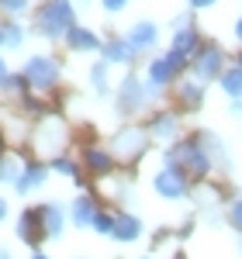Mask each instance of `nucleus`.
I'll return each mask as SVG.
<instances>
[{
	"label": "nucleus",
	"mask_w": 242,
	"mask_h": 259,
	"mask_svg": "<svg viewBox=\"0 0 242 259\" xmlns=\"http://www.w3.org/2000/svg\"><path fill=\"white\" fill-rule=\"evenodd\" d=\"M73 24H76V7H73V0H42L38 7H35V24H31V31L42 35V38H49V41H59Z\"/></svg>",
	"instance_id": "1"
},
{
	"label": "nucleus",
	"mask_w": 242,
	"mask_h": 259,
	"mask_svg": "<svg viewBox=\"0 0 242 259\" xmlns=\"http://www.w3.org/2000/svg\"><path fill=\"white\" fill-rule=\"evenodd\" d=\"M66 142H69V124L59 114H42V121L35 124V135H31V152L49 162L66 152Z\"/></svg>",
	"instance_id": "2"
},
{
	"label": "nucleus",
	"mask_w": 242,
	"mask_h": 259,
	"mask_svg": "<svg viewBox=\"0 0 242 259\" xmlns=\"http://www.w3.org/2000/svg\"><path fill=\"white\" fill-rule=\"evenodd\" d=\"M166 166H177L187 177H197V180H204L215 169L211 159H208V152H204V145L197 142V135H194V139H177L173 142V145L166 149Z\"/></svg>",
	"instance_id": "3"
},
{
	"label": "nucleus",
	"mask_w": 242,
	"mask_h": 259,
	"mask_svg": "<svg viewBox=\"0 0 242 259\" xmlns=\"http://www.w3.org/2000/svg\"><path fill=\"white\" fill-rule=\"evenodd\" d=\"M21 76H24L31 94H52L62 80V66H59L56 56H28Z\"/></svg>",
	"instance_id": "4"
},
{
	"label": "nucleus",
	"mask_w": 242,
	"mask_h": 259,
	"mask_svg": "<svg viewBox=\"0 0 242 259\" xmlns=\"http://www.w3.org/2000/svg\"><path fill=\"white\" fill-rule=\"evenodd\" d=\"M149 107V94H145V80H142L139 73H128V76H121L118 90H114V111H118L121 118H128V114H139Z\"/></svg>",
	"instance_id": "5"
},
{
	"label": "nucleus",
	"mask_w": 242,
	"mask_h": 259,
	"mask_svg": "<svg viewBox=\"0 0 242 259\" xmlns=\"http://www.w3.org/2000/svg\"><path fill=\"white\" fill-rule=\"evenodd\" d=\"M145 149H149V132L139 128V124H128V128H121L114 132V139H111V156L118 162H135L145 156Z\"/></svg>",
	"instance_id": "6"
},
{
	"label": "nucleus",
	"mask_w": 242,
	"mask_h": 259,
	"mask_svg": "<svg viewBox=\"0 0 242 259\" xmlns=\"http://www.w3.org/2000/svg\"><path fill=\"white\" fill-rule=\"evenodd\" d=\"M187 73H190L194 80H201L204 87H208L211 80H218V76L225 73V49H218V45H201V49L190 56Z\"/></svg>",
	"instance_id": "7"
},
{
	"label": "nucleus",
	"mask_w": 242,
	"mask_h": 259,
	"mask_svg": "<svg viewBox=\"0 0 242 259\" xmlns=\"http://www.w3.org/2000/svg\"><path fill=\"white\" fill-rule=\"evenodd\" d=\"M152 190L166 200H183L190 194V177L177 166H163L159 173H152Z\"/></svg>",
	"instance_id": "8"
},
{
	"label": "nucleus",
	"mask_w": 242,
	"mask_h": 259,
	"mask_svg": "<svg viewBox=\"0 0 242 259\" xmlns=\"http://www.w3.org/2000/svg\"><path fill=\"white\" fill-rule=\"evenodd\" d=\"M80 166L90 173V177H111L114 173V166H118V159L111 156V149H104V145H83L80 149Z\"/></svg>",
	"instance_id": "9"
},
{
	"label": "nucleus",
	"mask_w": 242,
	"mask_h": 259,
	"mask_svg": "<svg viewBox=\"0 0 242 259\" xmlns=\"http://www.w3.org/2000/svg\"><path fill=\"white\" fill-rule=\"evenodd\" d=\"M49 183V162L45 159H24V169H21L18 183H14V194L21 197H28V194H35Z\"/></svg>",
	"instance_id": "10"
},
{
	"label": "nucleus",
	"mask_w": 242,
	"mask_h": 259,
	"mask_svg": "<svg viewBox=\"0 0 242 259\" xmlns=\"http://www.w3.org/2000/svg\"><path fill=\"white\" fill-rule=\"evenodd\" d=\"M145 132H149V139H156V142H177L180 139V114L177 111H152Z\"/></svg>",
	"instance_id": "11"
},
{
	"label": "nucleus",
	"mask_w": 242,
	"mask_h": 259,
	"mask_svg": "<svg viewBox=\"0 0 242 259\" xmlns=\"http://www.w3.org/2000/svg\"><path fill=\"white\" fill-rule=\"evenodd\" d=\"M38 214H42V232H45V239H62V232H66V225H69V211L62 207L59 200L38 204Z\"/></svg>",
	"instance_id": "12"
},
{
	"label": "nucleus",
	"mask_w": 242,
	"mask_h": 259,
	"mask_svg": "<svg viewBox=\"0 0 242 259\" xmlns=\"http://www.w3.org/2000/svg\"><path fill=\"white\" fill-rule=\"evenodd\" d=\"M14 235H18L24 245H42L45 242V232H42V214H38V207H24L18 214V225H14Z\"/></svg>",
	"instance_id": "13"
},
{
	"label": "nucleus",
	"mask_w": 242,
	"mask_h": 259,
	"mask_svg": "<svg viewBox=\"0 0 242 259\" xmlns=\"http://www.w3.org/2000/svg\"><path fill=\"white\" fill-rule=\"evenodd\" d=\"M125 38H128V45H132L139 56H145V52H149V49H156V41H159V24L142 18V21H135V24L128 28V35H125Z\"/></svg>",
	"instance_id": "14"
},
{
	"label": "nucleus",
	"mask_w": 242,
	"mask_h": 259,
	"mask_svg": "<svg viewBox=\"0 0 242 259\" xmlns=\"http://www.w3.org/2000/svg\"><path fill=\"white\" fill-rule=\"evenodd\" d=\"M62 41H66L69 52H101V35L94 28H87V24H73L62 35Z\"/></svg>",
	"instance_id": "15"
},
{
	"label": "nucleus",
	"mask_w": 242,
	"mask_h": 259,
	"mask_svg": "<svg viewBox=\"0 0 242 259\" xmlns=\"http://www.w3.org/2000/svg\"><path fill=\"white\" fill-rule=\"evenodd\" d=\"M101 59L107 66H132V62L139 59V52L128 45V38L121 35V38H107L101 41Z\"/></svg>",
	"instance_id": "16"
},
{
	"label": "nucleus",
	"mask_w": 242,
	"mask_h": 259,
	"mask_svg": "<svg viewBox=\"0 0 242 259\" xmlns=\"http://www.w3.org/2000/svg\"><path fill=\"white\" fill-rule=\"evenodd\" d=\"M97 207H101V204H97L94 194H87V190L76 194L73 204L66 207V211H69V221H73V228H90V221H94V214H97Z\"/></svg>",
	"instance_id": "17"
},
{
	"label": "nucleus",
	"mask_w": 242,
	"mask_h": 259,
	"mask_svg": "<svg viewBox=\"0 0 242 259\" xmlns=\"http://www.w3.org/2000/svg\"><path fill=\"white\" fill-rule=\"evenodd\" d=\"M139 235H142L139 214H132V211H118V214H114V232H111V239L121 242V245H132V242H139Z\"/></svg>",
	"instance_id": "18"
},
{
	"label": "nucleus",
	"mask_w": 242,
	"mask_h": 259,
	"mask_svg": "<svg viewBox=\"0 0 242 259\" xmlns=\"http://www.w3.org/2000/svg\"><path fill=\"white\" fill-rule=\"evenodd\" d=\"M177 100H180V107H187V111H197L204 104V83L194 80V76L177 80Z\"/></svg>",
	"instance_id": "19"
},
{
	"label": "nucleus",
	"mask_w": 242,
	"mask_h": 259,
	"mask_svg": "<svg viewBox=\"0 0 242 259\" xmlns=\"http://www.w3.org/2000/svg\"><path fill=\"white\" fill-rule=\"evenodd\" d=\"M197 142L204 145V152H208V159H211V166H222V169H228L232 166V156H228V149H225V142L215 135V132H197Z\"/></svg>",
	"instance_id": "20"
},
{
	"label": "nucleus",
	"mask_w": 242,
	"mask_h": 259,
	"mask_svg": "<svg viewBox=\"0 0 242 259\" xmlns=\"http://www.w3.org/2000/svg\"><path fill=\"white\" fill-rule=\"evenodd\" d=\"M170 49L190 59V56L201 49V35H197V28H194V24H187V28H177V31H173V45H170Z\"/></svg>",
	"instance_id": "21"
},
{
	"label": "nucleus",
	"mask_w": 242,
	"mask_h": 259,
	"mask_svg": "<svg viewBox=\"0 0 242 259\" xmlns=\"http://www.w3.org/2000/svg\"><path fill=\"white\" fill-rule=\"evenodd\" d=\"M49 173H56V177H66L73 180V183H83V166L80 159H73V156H56V159H49Z\"/></svg>",
	"instance_id": "22"
},
{
	"label": "nucleus",
	"mask_w": 242,
	"mask_h": 259,
	"mask_svg": "<svg viewBox=\"0 0 242 259\" xmlns=\"http://www.w3.org/2000/svg\"><path fill=\"white\" fill-rule=\"evenodd\" d=\"M24 169V159L18 152H0V187H14Z\"/></svg>",
	"instance_id": "23"
},
{
	"label": "nucleus",
	"mask_w": 242,
	"mask_h": 259,
	"mask_svg": "<svg viewBox=\"0 0 242 259\" xmlns=\"http://www.w3.org/2000/svg\"><path fill=\"white\" fill-rule=\"evenodd\" d=\"M87 76H90V90H94L97 97H107V94H111V66H107L104 59L94 62Z\"/></svg>",
	"instance_id": "24"
},
{
	"label": "nucleus",
	"mask_w": 242,
	"mask_h": 259,
	"mask_svg": "<svg viewBox=\"0 0 242 259\" xmlns=\"http://www.w3.org/2000/svg\"><path fill=\"white\" fill-rule=\"evenodd\" d=\"M0 31H4V49H11V52L24 49L28 31H24V24H21V21H4V24H0Z\"/></svg>",
	"instance_id": "25"
},
{
	"label": "nucleus",
	"mask_w": 242,
	"mask_h": 259,
	"mask_svg": "<svg viewBox=\"0 0 242 259\" xmlns=\"http://www.w3.org/2000/svg\"><path fill=\"white\" fill-rule=\"evenodd\" d=\"M218 87H222L232 100H239L242 97V69L239 66H225V73L218 76Z\"/></svg>",
	"instance_id": "26"
},
{
	"label": "nucleus",
	"mask_w": 242,
	"mask_h": 259,
	"mask_svg": "<svg viewBox=\"0 0 242 259\" xmlns=\"http://www.w3.org/2000/svg\"><path fill=\"white\" fill-rule=\"evenodd\" d=\"M114 214H118V211L97 207V214H94V221H90V228H94L97 235H111V232H114Z\"/></svg>",
	"instance_id": "27"
},
{
	"label": "nucleus",
	"mask_w": 242,
	"mask_h": 259,
	"mask_svg": "<svg viewBox=\"0 0 242 259\" xmlns=\"http://www.w3.org/2000/svg\"><path fill=\"white\" fill-rule=\"evenodd\" d=\"M28 7H31V0H0V11L11 14V18H14V14H24Z\"/></svg>",
	"instance_id": "28"
},
{
	"label": "nucleus",
	"mask_w": 242,
	"mask_h": 259,
	"mask_svg": "<svg viewBox=\"0 0 242 259\" xmlns=\"http://www.w3.org/2000/svg\"><path fill=\"white\" fill-rule=\"evenodd\" d=\"M228 218H232V225L242 232V197H235L232 200V207H228Z\"/></svg>",
	"instance_id": "29"
},
{
	"label": "nucleus",
	"mask_w": 242,
	"mask_h": 259,
	"mask_svg": "<svg viewBox=\"0 0 242 259\" xmlns=\"http://www.w3.org/2000/svg\"><path fill=\"white\" fill-rule=\"evenodd\" d=\"M101 7L107 11V14H118V11L128 7V0H101Z\"/></svg>",
	"instance_id": "30"
},
{
	"label": "nucleus",
	"mask_w": 242,
	"mask_h": 259,
	"mask_svg": "<svg viewBox=\"0 0 242 259\" xmlns=\"http://www.w3.org/2000/svg\"><path fill=\"white\" fill-rule=\"evenodd\" d=\"M170 24H173V31H177V28H187V24H190V14H177Z\"/></svg>",
	"instance_id": "31"
},
{
	"label": "nucleus",
	"mask_w": 242,
	"mask_h": 259,
	"mask_svg": "<svg viewBox=\"0 0 242 259\" xmlns=\"http://www.w3.org/2000/svg\"><path fill=\"white\" fill-rule=\"evenodd\" d=\"M187 4H190V7H194V11H204V7H215V4H218V0H187Z\"/></svg>",
	"instance_id": "32"
},
{
	"label": "nucleus",
	"mask_w": 242,
	"mask_h": 259,
	"mask_svg": "<svg viewBox=\"0 0 242 259\" xmlns=\"http://www.w3.org/2000/svg\"><path fill=\"white\" fill-rule=\"evenodd\" d=\"M228 114H232V118H242V97H239V100H232V107H228Z\"/></svg>",
	"instance_id": "33"
},
{
	"label": "nucleus",
	"mask_w": 242,
	"mask_h": 259,
	"mask_svg": "<svg viewBox=\"0 0 242 259\" xmlns=\"http://www.w3.org/2000/svg\"><path fill=\"white\" fill-rule=\"evenodd\" d=\"M7 214H11V207H7V197H4V194H0V221L7 218Z\"/></svg>",
	"instance_id": "34"
},
{
	"label": "nucleus",
	"mask_w": 242,
	"mask_h": 259,
	"mask_svg": "<svg viewBox=\"0 0 242 259\" xmlns=\"http://www.w3.org/2000/svg\"><path fill=\"white\" fill-rule=\"evenodd\" d=\"M7 73H11V69H7V62H4V59H0V83H4V80H7Z\"/></svg>",
	"instance_id": "35"
},
{
	"label": "nucleus",
	"mask_w": 242,
	"mask_h": 259,
	"mask_svg": "<svg viewBox=\"0 0 242 259\" xmlns=\"http://www.w3.org/2000/svg\"><path fill=\"white\" fill-rule=\"evenodd\" d=\"M73 7H76V11H87V7H90V0H73Z\"/></svg>",
	"instance_id": "36"
},
{
	"label": "nucleus",
	"mask_w": 242,
	"mask_h": 259,
	"mask_svg": "<svg viewBox=\"0 0 242 259\" xmlns=\"http://www.w3.org/2000/svg\"><path fill=\"white\" fill-rule=\"evenodd\" d=\"M232 31H235V38H239V41H242V18H239V21H235V28H232Z\"/></svg>",
	"instance_id": "37"
},
{
	"label": "nucleus",
	"mask_w": 242,
	"mask_h": 259,
	"mask_svg": "<svg viewBox=\"0 0 242 259\" xmlns=\"http://www.w3.org/2000/svg\"><path fill=\"white\" fill-rule=\"evenodd\" d=\"M0 259H14V256H11V249H7V245H0Z\"/></svg>",
	"instance_id": "38"
},
{
	"label": "nucleus",
	"mask_w": 242,
	"mask_h": 259,
	"mask_svg": "<svg viewBox=\"0 0 242 259\" xmlns=\"http://www.w3.org/2000/svg\"><path fill=\"white\" fill-rule=\"evenodd\" d=\"M31 259H52V256H45V252H38V249H35V252H31Z\"/></svg>",
	"instance_id": "39"
},
{
	"label": "nucleus",
	"mask_w": 242,
	"mask_h": 259,
	"mask_svg": "<svg viewBox=\"0 0 242 259\" xmlns=\"http://www.w3.org/2000/svg\"><path fill=\"white\" fill-rule=\"evenodd\" d=\"M235 66H239V69H242V52H239V56H235Z\"/></svg>",
	"instance_id": "40"
},
{
	"label": "nucleus",
	"mask_w": 242,
	"mask_h": 259,
	"mask_svg": "<svg viewBox=\"0 0 242 259\" xmlns=\"http://www.w3.org/2000/svg\"><path fill=\"white\" fill-rule=\"evenodd\" d=\"M0 49H4V31H0Z\"/></svg>",
	"instance_id": "41"
},
{
	"label": "nucleus",
	"mask_w": 242,
	"mask_h": 259,
	"mask_svg": "<svg viewBox=\"0 0 242 259\" xmlns=\"http://www.w3.org/2000/svg\"><path fill=\"white\" fill-rule=\"evenodd\" d=\"M142 259H152V256H142Z\"/></svg>",
	"instance_id": "42"
}]
</instances>
